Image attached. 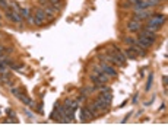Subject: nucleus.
<instances>
[{
  "mask_svg": "<svg viewBox=\"0 0 168 131\" xmlns=\"http://www.w3.org/2000/svg\"><path fill=\"white\" fill-rule=\"evenodd\" d=\"M94 117H95V112L91 111L89 106H85V108L81 109V121H82V123H88V121H91Z\"/></svg>",
  "mask_w": 168,
  "mask_h": 131,
  "instance_id": "obj_4",
  "label": "nucleus"
},
{
  "mask_svg": "<svg viewBox=\"0 0 168 131\" xmlns=\"http://www.w3.org/2000/svg\"><path fill=\"white\" fill-rule=\"evenodd\" d=\"M10 90H12V93L15 95V96H18L21 92H19V89H16V87H10Z\"/></svg>",
  "mask_w": 168,
  "mask_h": 131,
  "instance_id": "obj_19",
  "label": "nucleus"
},
{
  "mask_svg": "<svg viewBox=\"0 0 168 131\" xmlns=\"http://www.w3.org/2000/svg\"><path fill=\"white\" fill-rule=\"evenodd\" d=\"M140 28H142L140 22H137V21H134V19L127 23V29H129L130 32H137V31H140Z\"/></svg>",
  "mask_w": 168,
  "mask_h": 131,
  "instance_id": "obj_7",
  "label": "nucleus"
},
{
  "mask_svg": "<svg viewBox=\"0 0 168 131\" xmlns=\"http://www.w3.org/2000/svg\"><path fill=\"white\" fill-rule=\"evenodd\" d=\"M136 1H137V0H129V4H130V3H136Z\"/></svg>",
  "mask_w": 168,
  "mask_h": 131,
  "instance_id": "obj_22",
  "label": "nucleus"
},
{
  "mask_svg": "<svg viewBox=\"0 0 168 131\" xmlns=\"http://www.w3.org/2000/svg\"><path fill=\"white\" fill-rule=\"evenodd\" d=\"M165 22V16L164 15H151V18L148 19V23L145 26V29L148 31H152V32H157Z\"/></svg>",
  "mask_w": 168,
  "mask_h": 131,
  "instance_id": "obj_1",
  "label": "nucleus"
},
{
  "mask_svg": "<svg viewBox=\"0 0 168 131\" xmlns=\"http://www.w3.org/2000/svg\"><path fill=\"white\" fill-rule=\"evenodd\" d=\"M167 80H168V77H167V76H164V77H162V82H164V85H167Z\"/></svg>",
  "mask_w": 168,
  "mask_h": 131,
  "instance_id": "obj_21",
  "label": "nucleus"
},
{
  "mask_svg": "<svg viewBox=\"0 0 168 131\" xmlns=\"http://www.w3.org/2000/svg\"><path fill=\"white\" fill-rule=\"evenodd\" d=\"M18 13L22 16V19H28V18L31 16V13H29V10H28V9H19V10H18Z\"/></svg>",
  "mask_w": 168,
  "mask_h": 131,
  "instance_id": "obj_12",
  "label": "nucleus"
},
{
  "mask_svg": "<svg viewBox=\"0 0 168 131\" xmlns=\"http://www.w3.org/2000/svg\"><path fill=\"white\" fill-rule=\"evenodd\" d=\"M99 99H102L104 102H107V103H111V101H113V96H111V93L108 92V93H105V90H104V93H101L99 95Z\"/></svg>",
  "mask_w": 168,
  "mask_h": 131,
  "instance_id": "obj_10",
  "label": "nucleus"
},
{
  "mask_svg": "<svg viewBox=\"0 0 168 131\" xmlns=\"http://www.w3.org/2000/svg\"><path fill=\"white\" fill-rule=\"evenodd\" d=\"M151 15H152V12H151L149 9H143V10H137V12L134 13L133 19L137 21V22H142V21H145V19H149Z\"/></svg>",
  "mask_w": 168,
  "mask_h": 131,
  "instance_id": "obj_3",
  "label": "nucleus"
},
{
  "mask_svg": "<svg viewBox=\"0 0 168 131\" xmlns=\"http://www.w3.org/2000/svg\"><path fill=\"white\" fill-rule=\"evenodd\" d=\"M0 19H1V15H0Z\"/></svg>",
  "mask_w": 168,
  "mask_h": 131,
  "instance_id": "obj_23",
  "label": "nucleus"
},
{
  "mask_svg": "<svg viewBox=\"0 0 168 131\" xmlns=\"http://www.w3.org/2000/svg\"><path fill=\"white\" fill-rule=\"evenodd\" d=\"M7 12H6V16H7V19L9 21H13V22H16V23H21L24 19H22V16L18 13V12H15V10H9V9H6Z\"/></svg>",
  "mask_w": 168,
  "mask_h": 131,
  "instance_id": "obj_6",
  "label": "nucleus"
},
{
  "mask_svg": "<svg viewBox=\"0 0 168 131\" xmlns=\"http://www.w3.org/2000/svg\"><path fill=\"white\" fill-rule=\"evenodd\" d=\"M4 50H6V47H4V45H0V55L4 54Z\"/></svg>",
  "mask_w": 168,
  "mask_h": 131,
  "instance_id": "obj_20",
  "label": "nucleus"
},
{
  "mask_svg": "<svg viewBox=\"0 0 168 131\" xmlns=\"http://www.w3.org/2000/svg\"><path fill=\"white\" fill-rule=\"evenodd\" d=\"M45 21H47V15L44 9H37L34 12V25H42Z\"/></svg>",
  "mask_w": 168,
  "mask_h": 131,
  "instance_id": "obj_2",
  "label": "nucleus"
},
{
  "mask_svg": "<svg viewBox=\"0 0 168 131\" xmlns=\"http://www.w3.org/2000/svg\"><path fill=\"white\" fill-rule=\"evenodd\" d=\"M10 79H9V74L7 73H0V83L1 85H4V83H7Z\"/></svg>",
  "mask_w": 168,
  "mask_h": 131,
  "instance_id": "obj_14",
  "label": "nucleus"
},
{
  "mask_svg": "<svg viewBox=\"0 0 168 131\" xmlns=\"http://www.w3.org/2000/svg\"><path fill=\"white\" fill-rule=\"evenodd\" d=\"M152 80H154V74H149V79H148V83H146V90H149V89H151Z\"/></svg>",
  "mask_w": 168,
  "mask_h": 131,
  "instance_id": "obj_16",
  "label": "nucleus"
},
{
  "mask_svg": "<svg viewBox=\"0 0 168 131\" xmlns=\"http://www.w3.org/2000/svg\"><path fill=\"white\" fill-rule=\"evenodd\" d=\"M123 55H124L126 58H136V57H137V54H136V52H134L132 48H127L126 51H124V54H123Z\"/></svg>",
  "mask_w": 168,
  "mask_h": 131,
  "instance_id": "obj_11",
  "label": "nucleus"
},
{
  "mask_svg": "<svg viewBox=\"0 0 168 131\" xmlns=\"http://www.w3.org/2000/svg\"><path fill=\"white\" fill-rule=\"evenodd\" d=\"M99 69H101V72H102L104 74H107V76H110V77L117 76V70H116L114 67H111V66L105 64V63H102V64L99 66Z\"/></svg>",
  "mask_w": 168,
  "mask_h": 131,
  "instance_id": "obj_5",
  "label": "nucleus"
},
{
  "mask_svg": "<svg viewBox=\"0 0 168 131\" xmlns=\"http://www.w3.org/2000/svg\"><path fill=\"white\" fill-rule=\"evenodd\" d=\"M16 98H18V99H19V101L22 102V103L28 105L29 108H35V103H34V101H32L31 98H28V96H25V95H21V93H19V95H18Z\"/></svg>",
  "mask_w": 168,
  "mask_h": 131,
  "instance_id": "obj_8",
  "label": "nucleus"
},
{
  "mask_svg": "<svg viewBox=\"0 0 168 131\" xmlns=\"http://www.w3.org/2000/svg\"><path fill=\"white\" fill-rule=\"evenodd\" d=\"M0 7L6 10V9H9V3H7L6 0H0Z\"/></svg>",
  "mask_w": 168,
  "mask_h": 131,
  "instance_id": "obj_17",
  "label": "nucleus"
},
{
  "mask_svg": "<svg viewBox=\"0 0 168 131\" xmlns=\"http://www.w3.org/2000/svg\"><path fill=\"white\" fill-rule=\"evenodd\" d=\"M146 1H148V6H149V7H151V6H152V7H154V6H158V4L161 3V0H146Z\"/></svg>",
  "mask_w": 168,
  "mask_h": 131,
  "instance_id": "obj_15",
  "label": "nucleus"
},
{
  "mask_svg": "<svg viewBox=\"0 0 168 131\" xmlns=\"http://www.w3.org/2000/svg\"><path fill=\"white\" fill-rule=\"evenodd\" d=\"M48 3H50V4H51V6H53L54 9H57V10H59V9H60V7L63 6L61 0H48Z\"/></svg>",
  "mask_w": 168,
  "mask_h": 131,
  "instance_id": "obj_13",
  "label": "nucleus"
},
{
  "mask_svg": "<svg viewBox=\"0 0 168 131\" xmlns=\"http://www.w3.org/2000/svg\"><path fill=\"white\" fill-rule=\"evenodd\" d=\"M124 42L130 44V45H134V40H133V38H130V37H127V38H124Z\"/></svg>",
  "mask_w": 168,
  "mask_h": 131,
  "instance_id": "obj_18",
  "label": "nucleus"
},
{
  "mask_svg": "<svg viewBox=\"0 0 168 131\" xmlns=\"http://www.w3.org/2000/svg\"><path fill=\"white\" fill-rule=\"evenodd\" d=\"M149 6H148V1L146 0H137L136 3H134V10L137 12V10H143V9H148Z\"/></svg>",
  "mask_w": 168,
  "mask_h": 131,
  "instance_id": "obj_9",
  "label": "nucleus"
}]
</instances>
